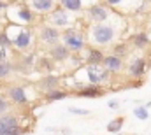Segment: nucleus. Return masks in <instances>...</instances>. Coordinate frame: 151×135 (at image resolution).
<instances>
[{"mask_svg":"<svg viewBox=\"0 0 151 135\" xmlns=\"http://www.w3.org/2000/svg\"><path fill=\"white\" fill-rule=\"evenodd\" d=\"M88 32H90L91 40H93L95 44H99V46L113 44L114 39H116V35H118L116 27H114V25H109L107 21H104V23H93Z\"/></svg>","mask_w":151,"mask_h":135,"instance_id":"obj_1","label":"nucleus"},{"mask_svg":"<svg viewBox=\"0 0 151 135\" xmlns=\"http://www.w3.org/2000/svg\"><path fill=\"white\" fill-rule=\"evenodd\" d=\"M5 14H7L9 21L14 25L28 27L34 23V11L30 9L28 4H11Z\"/></svg>","mask_w":151,"mask_h":135,"instance_id":"obj_2","label":"nucleus"},{"mask_svg":"<svg viewBox=\"0 0 151 135\" xmlns=\"http://www.w3.org/2000/svg\"><path fill=\"white\" fill-rule=\"evenodd\" d=\"M62 42L72 51V53H81L86 49V39L84 34L77 28H65V32L62 34Z\"/></svg>","mask_w":151,"mask_h":135,"instance_id":"obj_3","label":"nucleus"},{"mask_svg":"<svg viewBox=\"0 0 151 135\" xmlns=\"http://www.w3.org/2000/svg\"><path fill=\"white\" fill-rule=\"evenodd\" d=\"M12 25V28H14V32L16 35L14 37H11V42H12V47H16L18 51H21V53H25V51H28L30 47H32V30L28 28V27H21V25H14V23H11Z\"/></svg>","mask_w":151,"mask_h":135,"instance_id":"obj_4","label":"nucleus"},{"mask_svg":"<svg viewBox=\"0 0 151 135\" xmlns=\"http://www.w3.org/2000/svg\"><path fill=\"white\" fill-rule=\"evenodd\" d=\"M86 77L90 81V84H107L111 81V70L104 67V65H91V63H86Z\"/></svg>","mask_w":151,"mask_h":135,"instance_id":"obj_5","label":"nucleus"},{"mask_svg":"<svg viewBox=\"0 0 151 135\" xmlns=\"http://www.w3.org/2000/svg\"><path fill=\"white\" fill-rule=\"evenodd\" d=\"M37 37H39V40H40V44L49 46V47L55 46V44H58L62 40L60 30L56 27H53V25H40L37 28Z\"/></svg>","mask_w":151,"mask_h":135,"instance_id":"obj_6","label":"nucleus"},{"mask_svg":"<svg viewBox=\"0 0 151 135\" xmlns=\"http://www.w3.org/2000/svg\"><path fill=\"white\" fill-rule=\"evenodd\" d=\"M86 16H88V19L93 21V23H104V21H107L109 16H111V5H107V4H104V2H102V4H93V5L88 7Z\"/></svg>","mask_w":151,"mask_h":135,"instance_id":"obj_7","label":"nucleus"},{"mask_svg":"<svg viewBox=\"0 0 151 135\" xmlns=\"http://www.w3.org/2000/svg\"><path fill=\"white\" fill-rule=\"evenodd\" d=\"M47 19H49V25H53L56 28H67L72 23V19L69 16V11L63 9L62 5H56V9L47 14Z\"/></svg>","mask_w":151,"mask_h":135,"instance_id":"obj_8","label":"nucleus"},{"mask_svg":"<svg viewBox=\"0 0 151 135\" xmlns=\"http://www.w3.org/2000/svg\"><path fill=\"white\" fill-rule=\"evenodd\" d=\"M19 121L14 114L7 112L0 116V135H19Z\"/></svg>","mask_w":151,"mask_h":135,"instance_id":"obj_9","label":"nucleus"},{"mask_svg":"<svg viewBox=\"0 0 151 135\" xmlns=\"http://www.w3.org/2000/svg\"><path fill=\"white\" fill-rule=\"evenodd\" d=\"M5 93H7L9 100L12 102V103H16V105H27L28 103L27 90H25L23 84H11V86H7Z\"/></svg>","mask_w":151,"mask_h":135,"instance_id":"obj_10","label":"nucleus"},{"mask_svg":"<svg viewBox=\"0 0 151 135\" xmlns=\"http://www.w3.org/2000/svg\"><path fill=\"white\" fill-rule=\"evenodd\" d=\"M60 77L55 75V74H44L40 79L37 81V88L46 95L49 91H55V90H60Z\"/></svg>","mask_w":151,"mask_h":135,"instance_id":"obj_11","label":"nucleus"},{"mask_svg":"<svg viewBox=\"0 0 151 135\" xmlns=\"http://www.w3.org/2000/svg\"><path fill=\"white\" fill-rule=\"evenodd\" d=\"M27 4L30 5V9H32L34 12H39V14H49L51 11L56 9L58 0H27Z\"/></svg>","mask_w":151,"mask_h":135,"instance_id":"obj_12","label":"nucleus"},{"mask_svg":"<svg viewBox=\"0 0 151 135\" xmlns=\"http://www.w3.org/2000/svg\"><path fill=\"white\" fill-rule=\"evenodd\" d=\"M74 95L83 98H99L106 95V90L100 88L99 84H88V86H79L77 91H74Z\"/></svg>","mask_w":151,"mask_h":135,"instance_id":"obj_13","label":"nucleus"},{"mask_svg":"<svg viewBox=\"0 0 151 135\" xmlns=\"http://www.w3.org/2000/svg\"><path fill=\"white\" fill-rule=\"evenodd\" d=\"M70 55H72V51H70L63 42H58V44H55V46L49 47V56H51L55 62H58V63L67 62V60L70 58Z\"/></svg>","mask_w":151,"mask_h":135,"instance_id":"obj_14","label":"nucleus"},{"mask_svg":"<svg viewBox=\"0 0 151 135\" xmlns=\"http://www.w3.org/2000/svg\"><path fill=\"white\" fill-rule=\"evenodd\" d=\"M146 58H134L132 62H130V65H128V75L132 77V79H142L144 77V74H146Z\"/></svg>","mask_w":151,"mask_h":135,"instance_id":"obj_15","label":"nucleus"},{"mask_svg":"<svg viewBox=\"0 0 151 135\" xmlns=\"http://www.w3.org/2000/svg\"><path fill=\"white\" fill-rule=\"evenodd\" d=\"M102 65L107 68V70H111L113 74H116V72H121V70L125 68V62H123L121 56H116V55L111 53V55H106Z\"/></svg>","mask_w":151,"mask_h":135,"instance_id":"obj_16","label":"nucleus"},{"mask_svg":"<svg viewBox=\"0 0 151 135\" xmlns=\"http://www.w3.org/2000/svg\"><path fill=\"white\" fill-rule=\"evenodd\" d=\"M84 51H86V58H84L86 63H91V65H102L106 55H104L99 47H86Z\"/></svg>","mask_w":151,"mask_h":135,"instance_id":"obj_17","label":"nucleus"},{"mask_svg":"<svg viewBox=\"0 0 151 135\" xmlns=\"http://www.w3.org/2000/svg\"><path fill=\"white\" fill-rule=\"evenodd\" d=\"M130 42L134 44V47H137V49H142V47L150 46V35L146 34V32H137V34L132 35Z\"/></svg>","mask_w":151,"mask_h":135,"instance_id":"obj_18","label":"nucleus"},{"mask_svg":"<svg viewBox=\"0 0 151 135\" xmlns=\"http://www.w3.org/2000/svg\"><path fill=\"white\" fill-rule=\"evenodd\" d=\"M58 5H62L69 12H81L83 11V0H58Z\"/></svg>","mask_w":151,"mask_h":135,"instance_id":"obj_19","label":"nucleus"},{"mask_svg":"<svg viewBox=\"0 0 151 135\" xmlns=\"http://www.w3.org/2000/svg\"><path fill=\"white\" fill-rule=\"evenodd\" d=\"M12 72H14V65H12V62H0V81H7V79H11Z\"/></svg>","mask_w":151,"mask_h":135,"instance_id":"obj_20","label":"nucleus"},{"mask_svg":"<svg viewBox=\"0 0 151 135\" xmlns=\"http://www.w3.org/2000/svg\"><path fill=\"white\" fill-rule=\"evenodd\" d=\"M67 97H69V93H67V91H63V90H55V91H49V93H46V95H44L46 102L63 100V98H67Z\"/></svg>","mask_w":151,"mask_h":135,"instance_id":"obj_21","label":"nucleus"},{"mask_svg":"<svg viewBox=\"0 0 151 135\" xmlns=\"http://www.w3.org/2000/svg\"><path fill=\"white\" fill-rule=\"evenodd\" d=\"M53 58H40V60H37V70H40V72H46V74H51V70H53Z\"/></svg>","mask_w":151,"mask_h":135,"instance_id":"obj_22","label":"nucleus"},{"mask_svg":"<svg viewBox=\"0 0 151 135\" xmlns=\"http://www.w3.org/2000/svg\"><path fill=\"white\" fill-rule=\"evenodd\" d=\"M123 123H125V118H114L113 121L107 123V130L111 134H119V130L123 128Z\"/></svg>","mask_w":151,"mask_h":135,"instance_id":"obj_23","label":"nucleus"},{"mask_svg":"<svg viewBox=\"0 0 151 135\" xmlns=\"http://www.w3.org/2000/svg\"><path fill=\"white\" fill-rule=\"evenodd\" d=\"M111 53L116 55V56H127V53H128V47H127V44H123V42H118V44H114L113 47H111Z\"/></svg>","mask_w":151,"mask_h":135,"instance_id":"obj_24","label":"nucleus"},{"mask_svg":"<svg viewBox=\"0 0 151 135\" xmlns=\"http://www.w3.org/2000/svg\"><path fill=\"white\" fill-rule=\"evenodd\" d=\"M7 112H11V102H9V97H5V95L0 93V116H4V114H7Z\"/></svg>","mask_w":151,"mask_h":135,"instance_id":"obj_25","label":"nucleus"},{"mask_svg":"<svg viewBox=\"0 0 151 135\" xmlns=\"http://www.w3.org/2000/svg\"><path fill=\"white\" fill-rule=\"evenodd\" d=\"M134 114H135L139 119H142V121H144V119H148V116H150V114H148V107H146V105H139V107H135Z\"/></svg>","mask_w":151,"mask_h":135,"instance_id":"obj_26","label":"nucleus"},{"mask_svg":"<svg viewBox=\"0 0 151 135\" xmlns=\"http://www.w3.org/2000/svg\"><path fill=\"white\" fill-rule=\"evenodd\" d=\"M0 46H5V47H11V46H12V42H11L9 35L5 34V30L0 32Z\"/></svg>","mask_w":151,"mask_h":135,"instance_id":"obj_27","label":"nucleus"},{"mask_svg":"<svg viewBox=\"0 0 151 135\" xmlns=\"http://www.w3.org/2000/svg\"><path fill=\"white\" fill-rule=\"evenodd\" d=\"M0 62H11V58H9V47H5V46H0Z\"/></svg>","mask_w":151,"mask_h":135,"instance_id":"obj_28","label":"nucleus"},{"mask_svg":"<svg viewBox=\"0 0 151 135\" xmlns=\"http://www.w3.org/2000/svg\"><path fill=\"white\" fill-rule=\"evenodd\" d=\"M69 112L77 114V116H88V114H90L88 109H79V107H69Z\"/></svg>","mask_w":151,"mask_h":135,"instance_id":"obj_29","label":"nucleus"},{"mask_svg":"<svg viewBox=\"0 0 151 135\" xmlns=\"http://www.w3.org/2000/svg\"><path fill=\"white\" fill-rule=\"evenodd\" d=\"M142 84H144V79H132V81L128 83L130 88H141Z\"/></svg>","mask_w":151,"mask_h":135,"instance_id":"obj_30","label":"nucleus"},{"mask_svg":"<svg viewBox=\"0 0 151 135\" xmlns=\"http://www.w3.org/2000/svg\"><path fill=\"white\" fill-rule=\"evenodd\" d=\"M9 5H11V2H9V0H0V12H7Z\"/></svg>","mask_w":151,"mask_h":135,"instance_id":"obj_31","label":"nucleus"},{"mask_svg":"<svg viewBox=\"0 0 151 135\" xmlns=\"http://www.w3.org/2000/svg\"><path fill=\"white\" fill-rule=\"evenodd\" d=\"M123 0H106V4L107 5H111V7H116V5H119Z\"/></svg>","mask_w":151,"mask_h":135,"instance_id":"obj_32","label":"nucleus"},{"mask_svg":"<svg viewBox=\"0 0 151 135\" xmlns=\"http://www.w3.org/2000/svg\"><path fill=\"white\" fill-rule=\"evenodd\" d=\"M109 107H111V109H118V107H119V102L111 100V102H109Z\"/></svg>","mask_w":151,"mask_h":135,"instance_id":"obj_33","label":"nucleus"},{"mask_svg":"<svg viewBox=\"0 0 151 135\" xmlns=\"http://www.w3.org/2000/svg\"><path fill=\"white\" fill-rule=\"evenodd\" d=\"M146 107H148V109H150V107H151V102H148V103H146Z\"/></svg>","mask_w":151,"mask_h":135,"instance_id":"obj_34","label":"nucleus"},{"mask_svg":"<svg viewBox=\"0 0 151 135\" xmlns=\"http://www.w3.org/2000/svg\"><path fill=\"white\" fill-rule=\"evenodd\" d=\"M150 34H151V23H150Z\"/></svg>","mask_w":151,"mask_h":135,"instance_id":"obj_35","label":"nucleus"},{"mask_svg":"<svg viewBox=\"0 0 151 135\" xmlns=\"http://www.w3.org/2000/svg\"><path fill=\"white\" fill-rule=\"evenodd\" d=\"M146 2H148V4H151V0H146Z\"/></svg>","mask_w":151,"mask_h":135,"instance_id":"obj_36","label":"nucleus"},{"mask_svg":"<svg viewBox=\"0 0 151 135\" xmlns=\"http://www.w3.org/2000/svg\"><path fill=\"white\" fill-rule=\"evenodd\" d=\"M114 135H119V134H114Z\"/></svg>","mask_w":151,"mask_h":135,"instance_id":"obj_37","label":"nucleus"}]
</instances>
